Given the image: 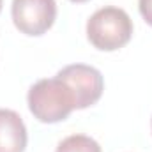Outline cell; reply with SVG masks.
Instances as JSON below:
<instances>
[{"label":"cell","instance_id":"8","mask_svg":"<svg viewBox=\"0 0 152 152\" xmlns=\"http://www.w3.org/2000/svg\"><path fill=\"white\" fill-rule=\"evenodd\" d=\"M71 2H78L80 4V2H87V0H71Z\"/></svg>","mask_w":152,"mask_h":152},{"label":"cell","instance_id":"7","mask_svg":"<svg viewBox=\"0 0 152 152\" xmlns=\"http://www.w3.org/2000/svg\"><path fill=\"white\" fill-rule=\"evenodd\" d=\"M138 9L143 20L152 27V0H138Z\"/></svg>","mask_w":152,"mask_h":152},{"label":"cell","instance_id":"2","mask_svg":"<svg viewBox=\"0 0 152 152\" xmlns=\"http://www.w3.org/2000/svg\"><path fill=\"white\" fill-rule=\"evenodd\" d=\"M131 36L133 20L120 7H101L87 21V37L94 48L101 51H115L126 46Z\"/></svg>","mask_w":152,"mask_h":152},{"label":"cell","instance_id":"1","mask_svg":"<svg viewBox=\"0 0 152 152\" xmlns=\"http://www.w3.org/2000/svg\"><path fill=\"white\" fill-rule=\"evenodd\" d=\"M28 110L42 124L66 120L73 110H78L75 90L58 76L36 81L27 94Z\"/></svg>","mask_w":152,"mask_h":152},{"label":"cell","instance_id":"9","mask_svg":"<svg viewBox=\"0 0 152 152\" xmlns=\"http://www.w3.org/2000/svg\"><path fill=\"white\" fill-rule=\"evenodd\" d=\"M2 2H4V0H0V11H2Z\"/></svg>","mask_w":152,"mask_h":152},{"label":"cell","instance_id":"10","mask_svg":"<svg viewBox=\"0 0 152 152\" xmlns=\"http://www.w3.org/2000/svg\"><path fill=\"white\" fill-rule=\"evenodd\" d=\"M151 126H152V118H151Z\"/></svg>","mask_w":152,"mask_h":152},{"label":"cell","instance_id":"4","mask_svg":"<svg viewBox=\"0 0 152 152\" xmlns=\"http://www.w3.org/2000/svg\"><path fill=\"white\" fill-rule=\"evenodd\" d=\"M57 76L75 90L78 110H85L101 99V94L104 90V80L99 69L87 64H71L60 69Z\"/></svg>","mask_w":152,"mask_h":152},{"label":"cell","instance_id":"6","mask_svg":"<svg viewBox=\"0 0 152 152\" xmlns=\"http://www.w3.org/2000/svg\"><path fill=\"white\" fill-rule=\"evenodd\" d=\"M55 152H103L99 143L87 136V134H71L67 138H64L58 145Z\"/></svg>","mask_w":152,"mask_h":152},{"label":"cell","instance_id":"5","mask_svg":"<svg viewBox=\"0 0 152 152\" xmlns=\"http://www.w3.org/2000/svg\"><path fill=\"white\" fill-rule=\"evenodd\" d=\"M27 140L23 118L14 110L0 108V152H25Z\"/></svg>","mask_w":152,"mask_h":152},{"label":"cell","instance_id":"3","mask_svg":"<svg viewBox=\"0 0 152 152\" xmlns=\"http://www.w3.org/2000/svg\"><path fill=\"white\" fill-rule=\"evenodd\" d=\"M11 14L14 27L25 36H42L57 18L55 0H12Z\"/></svg>","mask_w":152,"mask_h":152}]
</instances>
